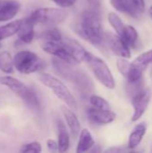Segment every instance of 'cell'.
Here are the masks:
<instances>
[{"instance_id":"6da1fadb","label":"cell","mask_w":152,"mask_h":153,"mask_svg":"<svg viewBox=\"0 0 152 153\" xmlns=\"http://www.w3.org/2000/svg\"><path fill=\"white\" fill-rule=\"evenodd\" d=\"M82 36L93 45L99 46L104 40L101 20L97 9L86 10L82 13L80 22Z\"/></svg>"},{"instance_id":"7a4b0ae2","label":"cell","mask_w":152,"mask_h":153,"mask_svg":"<svg viewBox=\"0 0 152 153\" xmlns=\"http://www.w3.org/2000/svg\"><path fill=\"white\" fill-rule=\"evenodd\" d=\"M39 79L42 84L49 88L59 100L65 103L66 106H68L73 110H76L78 108L76 99L73 96L69 89L62 81L47 73H41L39 75Z\"/></svg>"},{"instance_id":"3957f363","label":"cell","mask_w":152,"mask_h":153,"mask_svg":"<svg viewBox=\"0 0 152 153\" xmlns=\"http://www.w3.org/2000/svg\"><path fill=\"white\" fill-rule=\"evenodd\" d=\"M0 84L9 88L10 91H12L15 95L21 98L31 108L39 109L40 108V103L36 93L20 80L8 75L1 76Z\"/></svg>"},{"instance_id":"277c9868","label":"cell","mask_w":152,"mask_h":153,"mask_svg":"<svg viewBox=\"0 0 152 153\" xmlns=\"http://www.w3.org/2000/svg\"><path fill=\"white\" fill-rule=\"evenodd\" d=\"M13 65L18 72L25 74L36 73L44 67L42 59L30 50L19 51L13 57Z\"/></svg>"},{"instance_id":"5b68a950","label":"cell","mask_w":152,"mask_h":153,"mask_svg":"<svg viewBox=\"0 0 152 153\" xmlns=\"http://www.w3.org/2000/svg\"><path fill=\"white\" fill-rule=\"evenodd\" d=\"M68 16L67 11L54 7L39 8L31 13L30 18L35 24L43 25H56L63 22Z\"/></svg>"},{"instance_id":"8992f818","label":"cell","mask_w":152,"mask_h":153,"mask_svg":"<svg viewBox=\"0 0 152 153\" xmlns=\"http://www.w3.org/2000/svg\"><path fill=\"white\" fill-rule=\"evenodd\" d=\"M52 64L56 73L65 79L70 82H73L79 87H84L86 85L88 86V81L86 76L84 75L85 74L75 69L73 67L74 65L68 64L59 58H54Z\"/></svg>"},{"instance_id":"52a82bcc","label":"cell","mask_w":152,"mask_h":153,"mask_svg":"<svg viewBox=\"0 0 152 153\" xmlns=\"http://www.w3.org/2000/svg\"><path fill=\"white\" fill-rule=\"evenodd\" d=\"M88 64L90 65V69L93 72L95 77L102 85H104L106 88L110 90L115 89L116 82H115L114 76L109 67L108 66V65L103 59L92 55Z\"/></svg>"},{"instance_id":"ba28073f","label":"cell","mask_w":152,"mask_h":153,"mask_svg":"<svg viewBox=\"0 0 152 153\" xmlns=\"http://www.w3.org/2000/svg\"><path fill=\"white\" fill-rule=\"evenodd\" d=\"M152 64V49H150L139 56H137L130 65V70L127 74L128 82H134L142 78L143 72Z\"/></svg>"},{"instance_id":"9c48e42d","label":"cell","mask_w":152,"mask_h":153,"mask_svg":"<svg viewBox=\"0 0 152 153\" xmlns=\"http://www.w3.org/2000/svg\"><path fill=\"white\" fill-rule=\"evenodd\" d=\"M41 48L46 53L52 55L56 58H59L68 64H77V62L71 55L68 48L62 41H45Z\"/></svg>"},{"instance_id":"30bf717a","label":"cell","mask_w":152,"mask_h":153,"mask_svg":"<svg viewBox=\"0 0 152 153\" xmlns=\"http://www.w3.org/2000/svg\"><path fill=\"white\" fill-rule=\"evenodd\" d=\"M151 99V92L150 90L143 89L141 92L132 98V105L133 107V113L132 121L137 122L146 112Z\"/></svg>"},{"instance_id":"8fae6325","label":"cell","mask_w":152,"mask_h":153,"mask_svg":"<svg viewBox=\"0 0 152 153\" xmlns=\"http://www.w3.org/2000/svg\"><path fill=\"white\" fill-rule=\"evenodd\" d=\"M104 40L106 41V44L115 55L119 56L121 57H125V58L131 57L130 48L117 34L116 35L112 32L105 33Z\"/></svg>"},{"instance_id":"7c38bea8","label":"cell","mask_w":152,"mask_h":153,"mask_svg":"<svg viewBox=\"0 0 152 153\" xmlns=\"http://www.w3.org/2000/svg\"><path fill=\"white\" fill-rule=\"evenodd\" d=\"M61 41L68 48V50L70 51L71 55L73 56L77 64L82 63V62L88 63L90 59L91 58L92 55L76 39H71V38H65V39H62Z\"/></svg>"},{"instance_id":"4fadbf2b","label":"cell","mask_w":152,"mask_h":153,"mask_svg":"<svg viewBox=\"0 0 152 153\" xmlns=\"http://www.w3.org/2000/svg\"><path fill=\"white\" fill-rule=\"evenodd\" d=\"M88 117L90 121L95 125L99 126H104V125H108L112 122H114L116 118V113L110 110H103V109H99L91 106L87 111Z\"/></svg>"},{"instance_id":"5bb4252c","label":"cell","mask_w":152,"mask_h":153,"mask_svg":"<svg viewBox=\"0 0 152 153\" xmlns=\"http://www.w3.org/2000/svg\"><path fill=\"white\" fill-rule=\"evenodd\" d=\"M34 22L29 17H27L25 20L22 22V25L20 30H18V39L20 41L25 44L30 43L34 37H35V31H34Z\"/></svg>"},{"instance_id":"9a60e30c","label":"cell","mask_w":152,"mask_h":153,"mask_svg":"<svg viewBox=\"0 0 152 153\" xmlns=\"http://www.w3.org/2000/svg\"><path fill=\"white\" fill-rule=\"evenodd\" d=\"M61 111L63 113V116L66 121V124L72 133V134L76 137L81 133V123L77 117V116L74 114L72 108H70L68 106H61Z\"/></svg>"},{"instance_id":"2e32d148","label":"cell","mask_w":152,"mask_h":153,"mask_svg":"<svg viewBox=\"0 0 152 153\" xmlns=\"http://www.w3.org/2000/svg\"><path fill=\"white\" fill-rule=\"evenodd\" d=\"M20 8V3L17 1H4L0 6V22L12 20L19 13Z\"/></svg>"},{"instance_id":"e0dca14e","label":"cell","mask_w":152,"mask_h":153,"mask_svg":"<svg viewBox=\"0 0 152 153\" xmlns=\"http://www.w3.org/2000/svg\"><path fill=\"white\" fill-rule=\"evenodd\" d=\"M146 125L144 123H141L137 125L132 131L131 134L129 135V140H128V144L127 147L130 150H133L139 146V144L142 143L145 134H146Z\"/></svg>"},{"instance_id":"ac0fdd59","label":"cell","mask_w":152,"mask_h":153,"mask_svg":"<svg viewBox=\"0 0 152 153\" xmlns=\"http://www.w3.org/2000/svg\"><path fill=\"white\" fill-rule=\"evenodd\" d=\"M57 143H58V152H65L70 147V135L66 129L65 125L63 121H57Z\"/></svg>"},{"instance_id":"d6986e66","label":"cell","mask_w":152,"mask_h":153,"mask_svg":"<svg viewBox=\"0 0 152 153\" xmlns=\"http://www.w3.org/2000/svg\"><path fill=\"white\" fill-rule=\"evenodd\" d=\"M94 145H95V141H94L90 132L86 128L82 129L80 133L76 152L78 153L88 152L92 147H94Z\"/></svg>"},{"instance_id":"ffe728a7","label":"cell","mask_w":152,"mask_h":153,"mask_svg":"<svg viewBox=\"0 0 152 153\" xmlns=\"http://www.w3.org/2000/svg\"><path fill=\"white\" fill-rule=\"evenodd\" d=\"M112 6L118 12L131 15L133 18H138L140 13L135 9L130 0H110Z\"/></svg>"},{"instance_id":"44dd1931","label":"cell","mask_w":152,"mask_h":153,"mask_svg":"<svg viewBox=\"0 0 152 153\" xmlns=\"http://www.w3.org/2000/svg\"><path fill=\"white\" fill-rule=\"evenodd\" d=\"M22 22V20H15L11 22H8L5 25L1 26L0 27V41L9 37H12L13 35L17 33L21 28Z\"/></svg>"},{"instance_id":"7402d4cb","label":"cell","mask_w":152,"mask_h":153,"mask_svg":"<svg viewBox=\"0 0 152 153\" xmlns=\"http://www.w3.org/2000/svg\"><path fill=\"white\" fill-rule=\"evenodd\" d=\"M120 37L129 48H135L138 40V32L133 26L126 25L123 34Z\"/></svg>"},{"instance_id":"603a6c76","label":"cell","mask_w":152,"mask_h":153,"mask_svg":"<svg viewBox=\"0 0 152 153\" xmlns=\"http://www.w3.org/2000/svg\"><path fill=\"white\" fill-rule=\"evenodd\" d=\"M13 58L8 51L0 53V70L5 74H12L13 72Z\"/></svg>"},{"instance_id":"cb8c5ba5","label":"cell","mask_w":152,"mask_h":153,"mask_svg":"<svg viewBox=\"0 0 152 153\" xmlns=\"http://www.w3.org/2000/svg\"><path fill=\"white\" fill-rule=\"evenodd\" d=\"M108 22H109L110 25L115 30L116 33L118 36H121L123 34L125 29V26H126L123 22V21L121 20V18L116 13L110 12L108 13Z\"/></svg>"},{"instance_id":"d4e9b609","label":"cell","mask_w":152,"mask_h":153,"mask_svg":"<svg viewBox=\"0 0 152 153\" xmlns=\"http://www.w3.org/2000/svg\"><path fill=\"white\" fill-rule=\"evenodd\" d=\"M143 89H144V82L142 78L134 82H128L126 85V92L131 99L135 95H137L139 92H141Z\"/></svg>"},{"instance_id":"484cf974","label":"cell","mask_w":152,"mask_h":153,"mask_svg":"<svg viewBox=\"0 0 152 153\" xmlns=\"http://www.w3.org/2000/svg\"><path fill=\"white\" fill-rule=\"evenodd\" d=\"M39 37L45 41H61L63 39L61 32L56 28H50L42 31Z\"/></svg>"},{"instance_id":"4316f807","label":"cell","mask_w":152,"mask_h":153,"mask_svg":"<svg viewBox=\"0 0 152 153\" xmlns=\"http://www.w3.org/2000/svg\"><path fill=\"white\" fill-rule=\"evenodd\" d=\"M90 103L91 104L92 107L99 108V109H103V110H110V105L108 102L103 99L102 97L97 96V95H92L90 98Z\"/></svg>"},{"instance_id":"83f0119b","label":"cell","mask_w":152,"mask_h":153,"mask_svg":"<svg viewBox=\"0 0 152 153\" xmlns=\"http://www.w3.org/2000/svg\"><path fill=\"white\" fill-rule=\"evenodd\" d=\"M127 58H125V57H122V58H119L117 59V62H116V65H117V69L118 71L122 74V75H124L125 77H127V74H128V72L130 70V65H131V63L126 60Z\"/></svg>"},{"instance_id":"f1b7e54d","label":"cell","mask_w":152,"mask_h":153,"mask_svg":"<svg viewBox=\"0 0 152 153\" xmlns=\"http://www.w3.org/2000/svg\"><path fill=\"white\" fill-rule=\"evenodd\" d=\"M41 144L38 142H32L27 144H24L22 148L21 149V152L23 153L25 152H33L38 153L41 152Z\"/></svg>"},{"instance_id":"f546056e","label":"cell","mask_w":152,"mask_h":153,"mask_svg":"<svg viewBox=\"0 0 152 153\" xmlns=\"http://www.w3.org/2000/svg\"><path fill=\"white\" fill-rule=\"evenodd\" d=\"M51 1H53L56 5L62 8H68L73 6L77 0H51Z\"/></svg>"},{"instance_id":"4dcf8cb0","label":"cell","mask_w":152,"mask_h":153,"mask_svg":"<svg viewBox=\"0 0 152 153\" xmlns=\"http://www.w3.org/2000/svg\"><path fill=\"white\" fill-rule=\"evenodd\" d=\"M133 5L139 13H142L145 10V0H130Z\"/></svg>"},{"instance_id":"1f68e13d","label":"cell","mask_w":152,"mask_h":153,"mask_svg":"<svg viewBox=\"0 0 152 153\" xmlns=\"http://www.w3.org/2000/svg\"><path fill=\"white\" fill-rule=\"evenodd\" d=\"M47 146L50 152H58V143L56 142L55 140L48 139L47 141Z\"/></svg>"},{"instance_id":"d6a6232c","label":"cell","mask_w":152,"mask_h":153,"mask_svg":"<svg viewBox=\"0 0 152 153\" xmlns=\"http://www.w3.org/2000/svg\"><path fill=\"white\" fill-rule=\"evenodd\" d=\"M87 1L89 2V4L91 5L92 8L99 10L100 5H101V1L102 0H87Z\"/></svg>"},{"instance_id":"836d02e7","label":"cell","mask_w":152,"mask_h":153,"mask_svg":"<svg viewBox=\"0 0 152 153\" xmlns=\"http://www.w3.org/2000/svg\"><path fill=\"white\" fill-rule=\"evenodd\" d=\"M150 14H151V17L152 18V6L150 8Z\"/></svg>"},{"instance_id":"e575fe53","label":"cell","mask_w":152,"mask_h":153,"mask_svg":"<svg viewBox=\"0 0 152 153\" xmlns=\"http://www.w3.org/2000/svg\"><path fill=\"white\" fill-rule=\"evenodd\" d=\"M3 3H4V1H2V0H0V6L3 4Z\"/></svg>"},{"instance_id":"d590c367","label":"cell","mask_w":152,"mask_h":153,"mask_svg":"<svg viewBox=\"0 0 152 153\" xmlns=\"http://www.w3.org/2000/svg\"><path fill=\"white\" fill-rule=\"evenodd\" d=\"M1 47H2V44H1V42H0V48H1Z\"/></svg>"}]
</instances>
